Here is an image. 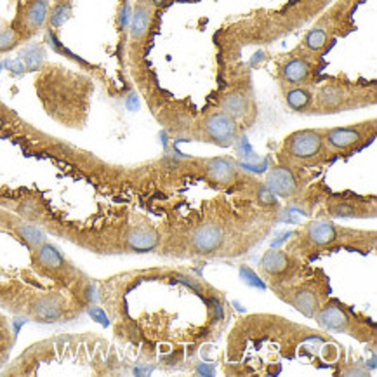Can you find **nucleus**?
I'll list each match as a JSON object with an SVG mask.
<instances>
[{
  "instance_id": "6ab92c4d",
  "label": "nucleus",
  "mask_w": 377,
  "mask_h": 377,
  "mask_svg": "<svg viewBox=\"0 0 377 377\" xmlns=\"http://www.w3.org/2000/svg\"><path fill=\"white\" fill-rule=\"evenodd\" d=\"M37 261L40 263V266L51 271H59L65 268V259H63L61 252L54 245L45 244V242L40 247H37Z\"/></svg>"
},
{
  "instance_id": "bb28decb",
  "label": "nucleus",
  "mask_w": 377,
  "mask_h": 377,
  "mask_svg": "<svg viewBox=\"0 0 377 377\" xmlns=\"http://www.w3.org/2000/svg\"><path fill=\"white\" fill-rule=\"evenodd\" d=\"M3 66H7V68H9V72H13V73H23L24 72V63L21 61V58L7 59V61L3 63Z\"/></svg>"
},
{
  "instance_id": "dca6fc26",
  "label": "nucleus",
  "mask_w": 377,
  "mask_h": 377,
  "mask_svg": "<svg viewBox=\"0 0 377 377\" xmlns=\"http://www.w3.org/2000/svg\"><path fill=\"white\" fill-rule=\"evenodd\" d=\"M157 231L146 226H136L127 233V247L136 252H150L158 245Z\"/></svg>"
},
{
  "instance_id": "b1692460",
  "label": "nucleus",
  "mask_w": 377,
  "mask_h": 377,
  "mask_svg": "<svg viewBox=\"0 0 377 377\" xmlns=\"http://www.w3.org/2000/svg\"><path fill=\"white\" fill-rule=\"evenodd\" d=\"M23 38L20 37L16 30L13 26L6 28V30H0V52H7L10 49L16 47Z\"/></svg>"
},
{
  "instance_id": "9d476101",
  "label": "nucleus",
  "mask_w": 377,
  "mask_h": 377,
  "mask_svg": "<svg viewBox=\"0 0 377 377\" xmlns=\"http://www.w3.org/2000/svg\"><path fill=\"white\" fill-rule=\"evenodd\" d=\"M295 261L285 251H268L261 259V270L268 278L284 280L294 271Z\"/></svg>"
},
{
  "instance_id": "393cba45",
  "label": "nucleus",
  "mask_w": 377,
  "mask_h": 377,
  "mask_svg": "<svg viewBox=\"0 0 377 377\" xmlns=\"http://www.w3.org/2000/svg\"><path fill=\"white\" fill-rule=\"evenodd\" d=\"M70 14H72L70 3L68 2H58L56 3L54 10H52V13H49V23H51L52 26H61V24L65 23L66 20H68Z\"/></svg>"
},
{
  "instance_id": "20e7f679",
  "label": "nucleus",
  "mask_w": 377,
  "mask_h": 377,
  "mask_svg": "<svg viewBox=\"0 0 377 377\" xmlns=\"http://www.w3.org/2000/svg\"><path fill=\"white\" fill-rule=\"evenodd\" d=\"M49 13H51V0H26L17 9L13 28L21 38L31 37L44 28L49 21Z\"/></svg>"
},
{
  "instance_id": "f3484780",
  "label": "nucleus",
  "mask_w": 377,
  "mask_h": 377,
  "mask_svg": "<svg viewBox=\"0 0 377 377\" xmlns=\"http://www.w3.org/2000/svg\"><path fill=\"white\" fill-rule=\"evenodd\" d=\"M33 316L40 322H56L63 316V306L56 295H42L31 305Z\"/></svg>"
},
{
  "instance_id": "c85d7f7f",
  "label": "nucleus",
  "mask_w": 377,
  "mask_h": 377,
  "mask_svg": "<svg viewBox=\"0 0 377 377\" xmlns=\"http://www.w3.org/2000/svg\"><path fill=\"white\" fill-rule=\"evenodd\" d=\"M2 68H3V63L0 61V72H2Z\"/></svg>"
},
{
  "instance_id": "ddd939ff",
  "label": "nucleus",
  "mask_w": 377,
  "mask_h": 377,
  "mask_svg": "<svg viewBox=\"0 0 377 377\" xmlns=\"http://www.w3.org/2000/svg\"><path fill=\"white\" fill-rule=\"evenodd\" d=\"M311 73H313L311 63L306 58H299V56L287 59L280 70L282 80H284L285 84H288L291 87L306 84L309 80V77H311Z\"/></svg>"
},
{
  "instance_id": "9b49d317",
  "label": "nucleus",
  "mask_w": 377,
  "mask_h": 377,
  "mask_svg": "<svg viewBox=\"0 0 377 377\" xmlns=\"http://www.w3.org/2000/svg\"><path fill=\"white\" fill-rule=\"evenodd\" d=\"M315 316L320 325L325 327L327 330H334V332H348L350 325L353 323L346 309L337 302H329V305L322 306Z\"/></svg>"
},
{
  "instance_id": "aec40b11",
  "label": "nucleus",
  "mask_w": 377,
  "mask_h": 377,
  "mask_svg": "<svg viewBox=\"0 0 377 377\" xmlns=\"http://www.w3.org/2000/svg\"><path fill=\"white\" fill-rule=\"evenodd\" d=\"M327 44H329V33H327L325 28L322 26L311 28V30L305 35V38H302L305 49H308L309 52H315V54L316 52H322L323 49L327 47Z\"/></svg>"
},
{
  "instance_id": "0eeeda50",
  "label": "nucleus",
  "mask_w": 377,
  "mask_h": 377,
  "mask_svg": "<svg viewBox=\"0 0 377 377\" xmlns=\"http://www.w3.org/2000/svg\"><path fill=\"white\" fill-rule=\"evenodd\" d=\"M224 244V228L217 223H203L192 233V249L200 256L220 251Z\"/></svg>"
},
{
  "instance_id": "cd10ccee",
  "label": "nucleus",
  "mask_w": 377,
  "mask_h": 377,
  "mask_svg": "<svg viewBox=\"0 0 377 377\" xmlns=\"http://www.w3.org/2000/svg\"><path fill=\"white\" fill-rule=\"evenodd\" d=\"M148 2H150L155 9H158V7H164L169 0H148Z\"/></svg>"
},
{
  "instance_id": "4be33fe9",
  "label": "nucleus",
  "mask_w": 377,
  "mask_h": 377,
  "mask_svg": "<svg viewBox=\"0 0 377 377\" xmlns=\"http://www.w3.org/2000/svg\"><path fill=\"white\" fill-rule=\"evenodd\" d=\"M21 61L24 63V68L35 72V70H38L42 66V61H44V51H42V47H38V45H31V47H28L26 51L23 52Z\"/></svg>"
},
{
  "instance_id": "a211bd4d",
  "label": "nucleus",
  "mask_w": 377,
  "mask_h": 377,
  "mask_svg": "<svg viewBox=\"0 0 377 377\" xmlns=\"http://www.w3.org/2000/svg\"><path fill=\"white\" fill-rule=\"evenodd\" d=\"M313 100H315L313 94L309 93L306 87H301V86L288 87L287 93H285V103H287V107L291 108V110L299 111V114L311 110Z\"/></svg>"
},
{
  "instance_id": "a878e982",
  "label": "nucleus",
  "mask_w": 377,
  "mask_h": 377,
  "mask_svg": "<svg viewBox=\"0 0 377 377\" xmlns=\"http://www.w3.org/2000/svg\"><path fill=\"white\" fill-rule=\"evenodd\" d=\"M130 13H132V7H130V3L127 2V0H124V2H122V6L118 7V24H121L122 30L129 28Z\"/></svg>"
},
{
  "instance_id": "f257e3e1",
  "label": "nucleus",
  "mask_w": 377,
  "mask_h": 377,
  "mask_svg": "<svg viewBox=\"0 0 377 377\" xmlns=\"http://www.w3.org/2000/svg\"><path fill=\"white\" fill-rule=\"evenodd\" d=\"M329 153L323 130L302 129L288 134L282 144V155L285 160L294 164H316Z\"/></svg>"
},
{
  "instance_id": "412c9836",
  "label": "nucleus",
  "mask_w": 377,
  "mask_h": 377,
  "mask_svg": "<svg viewBox=\"0 0 377 377\" xmlns=\"http://www.w3.org/2000/svg\"><path fill=\"white\" fill-rule=\"evenodd\" d=\"M17 231H20L21 238H23L30 247L37 249L45 242L44 231L38 230V228L33 226V224H21V226L17 228Z\"/></svg>"
},
{
  "instance_id": "f8f14e48",
  "label": "nucleus",
  "mask_w": 377,
  "mask_h": 377,
  "mask_svg": "<svg viewBox=\"0 0 377 377\" xmlns=\"http://www.w3.org/2000/svg\"><path fill=\"white\" fill-rule=\"evenodd\" d=\"M288 302L306 316H315L318 309L322 308L320 294H316V291L309 284L292 288L291 294H288Z\"/></svg>"
},
{
  "instance_id": "4468645a",
  "label": "nucleus",
  "mask_w": 377,
  "mask_h": 377,
  "mask_svg": "<svg viewBox=\"0 0 377 377\" xmlns=\"http://www.w3.org/2000/svg\"><path fill=\"white\" fill-rule=\"evenodd\" d=\"M226 114H230L231 117L237 122L247 121L254 111V103L251 98L244 93V91H231L226 96L221 100V107Z\"/></svg>"
},
{
  "instance_id": "7ed1b4c3",
  "label": "nucleus",
  "mask_w": 377,
  "mask_h": 377,
  "mask_svg": "<svg viewBox=\"0 0 377 377\" xmlns=\"http://www.w3.org/2000/svg\"><path fill=\"white\" fill-rule=\"evenodd\" d=\"M200 130H202V137L207 143H213L221 148L231 146L238 139V134H240L238 122L230 114H226L223 108H216V110L209 111L202 118Z\"/></svg>"
},
{
  "instance_id": "f03ea898",
  "label": "nucleus",
  "mask_w": 377,
  "mask_h": 377,
  "mask_svg": "<svg viewBox=\"0 0 377 377\" xmlns=\"http://www.w3.org/2000/svg\"><path fill=\"white\" fill-rule=\"evenodd\" d=\"M323 136H325L327 150L348 153V151L365 146L367 143H371V139H374L376 121L372 118V121L358 122L353 125L334 127V129L323 130Z\"/></svg>"
},
{
  "instance_id": "2eb2a0df",
  "label": "nucleus",
  "mask_w": 377,
  "mask_h": 377,
  "mask_svg": "<svg viewBox=\"0 0 377 377\" xmlns=\"http://www.w3.org/2000/svg\"><path fill=\"white\" fill-rule=\"evenodd\" d=\"M348 101L346 87L341 84H325L316 94V108L323 111H336Z\"/></svg>"
},
{
  "instance_id": "39448f33",
  "label": "nucleus",
  "mask_w": 377,
  "mask_h": 377,
  "mask_svg": "<svg viewBox=\"0 0 377 377\" xmlns=\"http://www.w3.org/2000/svg\"><path fill=\"white\" fill-rule=\"evenodd\" d=\"M264 188L273 193V195L280 197V199H292L301 190V183H299V178L295 176L294 169L291 165L282 164L268 172Z\"/></svg>"
},
{
  "instance_id": "1a4fd4ad",
  "label": "nucleus",
  "mask_w": 377,
  "mask_h": 377,
  "mask_svg": "<svg viewBox=\"0 0 377 377\" xmlns=\"http://www.w3.org/2000/svg\"><path fill=\"white\" fill-rule=\"evenodd\" d=\"M203 169H206V174L210 183L217 186H230L237 181L238 167L235 160L228 157L209 158L203 162Z\"/></svg>"
},
{
  "instance_id": "6e6552de",
  "label": "nucleus",
  "mask_w": 377,
  "mask_h": 377,
  "mask_svg": "<svg viewBox=\"0 0 377 377\" xmlns=\"http://www.w3.org/2000/svg\"><path fill=\"white\" fill-rule=\"evenodd\" d=\"M155 20V7L151 6L148 0H137L134 6L132 13H130V23H129V33L130 40L139 44L150 33L151 26H153Z\"/></svg>"
},
{
  "instance_id": "5701e85b",
  "label": "nucleus",
  "mask_w": 377,
  "mask_h": 377,
  "mask_svg": "<svg viewBox=\"0 0 377 377\" xmlns=\"http://www.w3.org/2000/svg\"><path fill=\"white\" fill-rule=\"evenodd\" d=\"M329 214L332 217H358V216H365L364 213H360L355 203L351 202H337L334 206H330Z\"/></svg>"
},
{
  "instance_id": "423d86ee",
  "label": "nucleus",
  "mask_w": 377,
  "mask_h": 377,
  "mask_svg": "<svg viewBox=\"0 0 377 377\" xmlns=\"http://www.w3.org/2000/svg\"><path fill=\"white\" fill-rule=\"evenodd\" d=\"M343 230L337 228L332 221H315L306 226L302 240L308 247L329 249L343 240Z\"/></svg>"
}]
</instances>
